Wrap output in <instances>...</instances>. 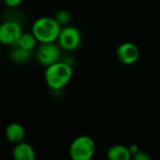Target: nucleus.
<instances>
[{"label":"nucleus","mask_w":160,"mask_h":160,"mask_svg":"<svg viewBox=\"0 0 160 160\" xmlns=\"http://www.w3.org/2000/svg\"><path fill=\"white\" fill-rule=\"evenodd\" d=\"M73 70L71 66L67 62L58 61L48 67L44 73L46 84L54 91L63 89L71 81Z\"/></svg>","instance_id":"obj_1"},{"label":"nucleus","mask_w":160,"mask_h":160,"mask_svg":"<svg viewBox=\"0 0 160 160\" xmlns=\"http://www.w3.org/2000/svg\"><path fill=\"white\" fill-rule=\"evenodd\" d=\"M61 29V24L55 18L45 16L34 22L31 32L39 43H50L57 41Z\"/></svg>","instance_id":"obj_2"},{"label":"nucleus","mask_w":160,"mask_h":160,"mask_svg":"<svg viewBox=\"0 0 160 160\" xmlns=\"http://www.w3.org/2000/svg\"><path fill=\"white\" fill-rule=\"evenodd\" d=\"M95 153L96 142L86 135L77 137L69 146V157L73 160H90Z\"/></svg>","instance_id":"obj_3"},{"label":"nucleus","mask_w":160,"mask_h":160,"mask_svg":"<svg viewBox=\"0 0 160 160\" xmlns=\"http://www.w3.org/2000/svg\"><path fill=\"white\" fill-rule=\"evenodd\" d=\"M57 41L61 49L72 52L80 46L82 42V35L76 27L66 26L61 29Z\"/></svg>","instance_id":"obj_4"},{"label":"nucleus","mask_w":160,"mask_h":160,"mask_svg":"<svg viewBox=\"0 0 160 160\" xmlns=\"http://www.w3.org/2000/svg\"><path fill=\"white\" fill-rule=\"evenodd\" d=\"M61 56V48L55 42L50 43H40L37 50V60L38 62L44 66L48 67L53 63L59 61Z\"/></svg>","instance_id":"obj_5"},{"label":"nucleus","mask_w":160,"mask_h":160,"mask_svg":"<svg viewBox=\"0 0 160 160\" xmlns=\"http://www.w3.org/2000/svg\"><path fill=\"white\" fill-rule=\"evenodd\" d=\"M22 34V26L16 22L7 21L0 23V43L2 45L15 46Z\"/></svg>","instance_id":"obj_6"},{"label":"nucleus","mask_w":160,"mask_h":160,"mask_svg":"<svg viewBox=\"0 0 160 160\" xmlns=\"http://www.w3.org/2000/svg\"><path fill=\"white\" fill-rule=\"evenodd\" d=\"M116 56L122 64L129 66L138 61L140 57V50L134 43L124 42L118 46Z\"/></svg>","instance_id":"obj_7"},{"label":"nucleus","mask_w":160,"mask_h":160,"mask_svg":"<svg viewBox=\"0 0 160 160\" xmlns=\"http://www.w3.org/2000/svg\"><path fill=\"white\" fill-rule=\"evenodd\" d=\"M5 136L9 142L16 144L24 141L25 129L20 123H10L5 129Z\"/></svg>","instance_id":"obj_8"},{"label":"nucleus","mask_w":160,"mask_h":160,"mask_svg":"<svg viewBox=\"0 0 160 160\" xmlns=\"http://www.w3.org/2000/svg\"><path fill=\"white\" fill-rule=\"evenodd\" d=\"M12 157L15 160H35L36 152L32 145L23 141L14 145Z\"/></svg>","instance_id":"obj_9"},{"label":"nucleus","mask_w":160,"mask_h":160,"mask_svg":"<svg viewBox=\"0 0 160 160\" xmlns=\"http://www.w3.org/2000/svg\"><path fill=\"white\" fill-rule=\"evenodd\" d=\"M107 158L111 160H129L132 158V154L129 147L123 144H115L108 150Z\"/></svg>","instance_id":"obj_10"},{"label":"nucleus","mask_w":160,"mask_h":160,"mask_svg":"<svg viewBox=\"0 0 160 160\" xmlns=\"http://www.w3.org/2000/svg\"><path fill=\"white\" fill-rule=\"evenodd\" d=\"M38 42V41L37 40L36 37L34 36V34L32 32H30V33L29 32H22V34L21 35V37L18 39L15 46H18L20 48H22L24 50L32 52L37 47Z\"/></svg>","instance_id":"obj_11"},{"label":"nucleus","mask_w":160,"mask_h":160,"mask_svg":"<svg viewBox=\"0 0 160 160\" xmlns=\"http://www.w3.org/2000/svg\"><path fill=\"white\" fill-rule=\"evenodd\" d=\"M31 52L30 51L15 46V49L10 52V59L16 64H25L31 59Z\"/></svg>","instance_id":"obj_12"},{"label":"nucleus","mask_w":160,"mask_h":160,"mask_svg":"<svg viewBox=\"0 0 160 160\" xmlns=\"http://www.w3.org/2000/svg\"><path fill=\"white\" fill-rule=\"evenodd\" d=\"M55 20L61 24H67L70 21V14L68 10H65V9H60L58 10L56 13H55Z\"/></svg>","instance_id":"obj_13"},{"label":"nucleus","mask_w":160,"mask_h":160,"mask_svg":"<svg viewBox=\"0 0 160 160\" xmlns=\"http://www.w3.org/2000/svg\"><path fill=\"white\" fill-rule=\"evenodd\" d=\"M132 158L135 160H150L152 158V157L148 153L142 151V150H139L138 152L133 154Z\"/></svg>","instance_id":"obj_14"},{"label":"nucleus","mask_w":160,"mask_h":160,"mask_svg":"<svg viewBox=\"0 0 160 160\" xmlns=\"http://www.w3.org/2000/svg\"><path fill=\"white\" fill-rule=\"evenodd\" d=\"M3 2L8 8H16L22 4V0H3Z\"/></svg>","instance_id":"obj_15"}]
</instances>
